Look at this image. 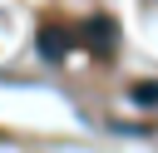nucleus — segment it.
Wrapping results in <instances>:
<instances>
[{
  "mask_svg": "<svg viewBox=\"0 0 158 153\" xmlns=\"http://www.w3.org/2000/svg\"><path fill=\"white\" fill-rule=\"evenodd\" d=\"M64 49H69V30H59V25L40 30V54L44 59H64Z\"/></svg>",
  "mask_w": 158,
  "mask_h": 153,
  "instance_id": "obj_1",
  "label": "nucleus"
},
{
  "mask_svg": "<svg viewBox=\"0 0 158 153\" xmlns=\"http://www.w3.org/2000/svg\"><path fill=\"white\" fill-rule=\"evenodd\" d=\"M128 99H133L138 109H153V104H158V84H138V89H133Z\"/></svg>",
  "mask_w": 158,
  "mask_h": 153,
  "instance_id": "obj_2",
  "label": "nucleus"
}]
</instances>
